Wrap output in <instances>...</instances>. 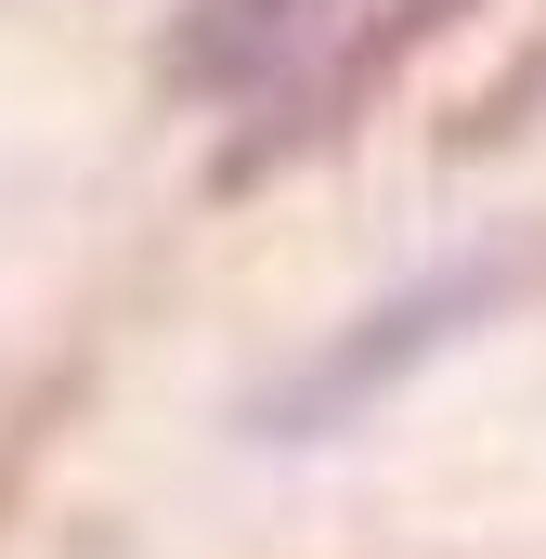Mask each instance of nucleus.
<instances>
[{"label": "nucleus", "mask_w": 546, "mask_h": 559, "mask_svg": "<svg viewBox=\"0 0 546 559\" xmlns=\"http://www.w3.org/2000/svg\"><path fill=\"white\" fill-rule=\"evenodd\" d=\"M508 299H521V261H429L416 286L365 299L339 338H312L261 404H248V429H261V442H339L365 404H391L416 365H442L455 338H482Z\"/></svg>", "instance_id": "nucleus-1"}, {"label": "nucleus", "mask_w": 546, "mask_h": 559, "mask_svg": "<svg viewBox=\"0 0 546 559\" xmlns=\"http://www.w3.org/2000/svg\"><path fill=\"white\" fill-rule=\"evenodd\" d=\"M325 13H339V0H182L156 79H169V92H261L286 52L325 39Z\"/></svg>", "instance_id": "nucleus-2"}]
</instances>
